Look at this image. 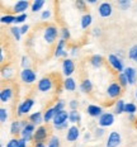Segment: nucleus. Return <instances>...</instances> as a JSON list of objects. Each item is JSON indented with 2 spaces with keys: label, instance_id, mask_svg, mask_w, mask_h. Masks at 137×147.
Returning <instances> with one entry per match:
<instances>
[{
  "label": "nucleus",
  "instance_id": "41",
  "mask_svg": "<svg viewBox=\"0 0 137 147\" xmlns=\"http://www.w3.org/2000/svg\"><path fill=\"white\" fill-rule=\"evenodd\" d=\"M75 7L79 11H85L86 10V1H84V0H76Z\"/></svg>",
  "mask_w": 137,
  "mask_h": 147
},
{
  "label": "nucleus",
  "instance_id": "20",
  "mask_svg": "<svg viewBox=\"0 0 137 147\" xmlns=\"http://www.w3.org/2000/svg\"><path fill=\"white\" fill-rule=\"evenodd\" d=\"M89 63L91 67H94V69H99V67L103 66V63H104V59H103L102 55H93V56L89 59Z\"/></svg>",
  "mask_w": 137,
  "mask_h": 147
},
{
  "label": "nucleus",
  "instance_id": "11",
  "mask_svg": "<svg viewBox=\"0 0 137 147\" xmlns=\"http://www.w3.org/2000/svg\"><path fill=\"white\" fill-rule=\"evenodd\" d=\"M98 14L102 18H109L113 14V5L108 1H103L98 7Z\"/></svg>",
  "mask_w": 137,
  "mask_h": 147
},
{
  "label": "nucleus",
  "instance_id": "28",
  "mask_svg": "<svg viewBox=\"0 0 137 147\" xmlns=\"http://www.w3.org/2000/svg\"><path fill=\"white\" fill-rule=\"evenodd\" d=\"M80 90L83 93H90L93 90V82H91L90 79H84L83 81L80 82Z\"/></svg>",
  "mask_w": 137,
  "mask_h": 147
},
{
  "label": "nucleus",
  "instance_id": "17",
  "mask_svg": "<svg viewBox=\"0 0 137 147\" xmlns=\"http://www.w3.org/2000/svg\"><path fill=\"white\" fill-rule=\"evenodd\" d=\"M14 95V90L11 86H4L0 91V102L3 104L9 103L11 100V98Z\"/></svg>",
  "mask_w": 137,
  "mask_h": 147
},
{
  "label": "nucleus",
  "instance_id": "5",
  "mask_svg": "<svg viewBox=\"0 0 137 147\" xmlns=\"http://www.w3.org/2000/svg\"><path fill=\"white\" fill-rule=\"evenodd\" d=\"M53 89V80L50 76H45L41 78L37 82V90L39 93H48Z\"/></svg>",
  "mask_w": 137,
  "mask_h": 147
},
{
  "label": "nucleus",
  "instance_id": "37",
  "mask_svg": "<svg viewBox=\"0 0 137 147\" xmlns=\"http://www.w3.org/2000/svg\"><path fill=\"white\" fill-rule=\"evenodd\" d=\"M128 59L137 62V45H133L128 50Z\"/></svg>",
  "mask_w": 137,
  "mask_h": 147
},
{
  "label": "nucleus",
  "instance_id": "33",
  "mask_svg": "<svg viewBox=\"0 0 137 147\" xmlns=\"http://www.w3.org/2000/svg\"><path fill=\"white\" fill-rule=\"evenodd\" d=\"M10 33H11V36L14 37V39L15 41H20V38H22V32H20V27H17V26H14V27H11L10 28Z\"/></svg>",
  "mask_w": 137,
  "mask_h": 147
},
{
  "label": "nucleus",
  "instance_id": "12",
  "mask_svg": "<svg viewBox=\"0 0 137 147\" xmlns=\"http://www.w3.org/2000/svg\"><path fill=\"white\" fill-rule=\"evenodd\" d=\"M122 142V137L119 132L117 131H113L108 134V138H107V142H105V147H118Z\"/></svg>",
  "mask_w": 137,
  "mask_h": 147
},
{
  "label": "nucleus",
  "instance_id": "27",
  "mask_svg": "<svg viewBox=\"0 0 137 147\" xmlns=\"http://www.w3.org/2000/svg\"><path fill=\"white\" fill-rule=\"evenodd\" d=\"M23 127H22V122L20 121H13L10 123V133L13 134V136H15V134H18L20 132H22Z\"/></svg>",
  "mask_w": 137,
  "mask_h": 147
},
{
  "label": "nucleus",
  "instance_id": "43",
  "mask_svg": "<svg viewBox=\"0 0 137 147\" xmlns=\"http://www.w3.org/2000/svg\"><path fill=\"white\" fill-rule=\"evenodd\" d=\"M131 4H132V1H131V0H119V1H118V5H119L123 10L128 9L131 7Z\"/></svg>",
  "mask_w": 137,
  "mask_h": 147
},
{
  "label": "nucleus",
  "instance_id": "55",
  "mask_svg": "<svg viewBox=\"0 0 137 147\" xmlns=\"http://www.w3.org/2000/svg\"><path fill=\"white\" fill-rule=\"evenodd\" d=\"M115 55H117V56L119 57V59H122V60H123V57H124V52L122 51V50H119V51H118V52H117V53H115Z\"/></svg>",
  "mask_w": 137,
  "mask_h": 147
},
{
  "label": "nucleus",
  "instance_id": "30",
  "mask_svg": "<svg viewBox=\"0 0 137 147\" xmlns=\"http://www.w3.org/2000/svg\"><path fill=\"white\" fill-rule=\"evenodd\" d=\"M124 107H126V103H124L123 99H118L117 102L114 104V110L113 112L115 114H122V113H124Z\"/></svg>",
  "mask_w": 137,
  "mask_h": 147
},
{
  "label": "nucleus",
  "instance_id": "38",
  "mask_svg": "<svg viewBox=\"0 0 137 147\" xmlns=\"http://www.w3.org/2000/svg\"><path fill=\"white\" fill-rule=\"evenodd\" d=\"M28 19V14L24 13V14H18L15 15V22L14 24L17 26V24H26V20Z\"/></svg>",
  "mask_w": 137,
  "mask_h": 147
},
{
  "label": "nucleus",
  "instance_id": "19",
  "mask_svg": "<svg viewBox=\"0 0 137 147\" xmlns=\"http://www.w3.org/2000/svg\"><path fill=\"white\" fill-rule=\"evenodd\" d=\"M124 75H126L127 80H128V85H135L137 81V70L133 66H126L124 69Z\"/></svg>",
  "mask_w": 137,
  "mask_h": 147
},
{
  "label": "nucleus",
  "instance_id": "47",
  "mask_svg": "<svg viewBox=\"0 0 137 147\" xmlns=\"http://www.w3.org/2000/svg\"><path fill=\"white\" fill-rule=\"evenodd\" d=\"M69 107H70V110H78V108H79V102L76 99L70 100Z\"/></svg>",
  "mask_w": 137,
  "mask_h": 147
},
{
  "label": "nucleus",
  "instance_id": "16",
  "mask_svg": "<svg viewBox=\"0 0 137 147\" xmlns=\"http://www.w3.org/2000/svg\"><path fill=\"white\" fill-rule=\"evenodd\" d=\"M48 137V129L46 125H38L34 132V141L36 142H45Z\"/></svg>",
  "mask_w": 137,
  "mask_h": 147
},
{
  "label": "nucleus",
  "instance_id": "44",
  "mask_svg": "<svg viewBox=\"0 0 137 147\" xmlns=\"http://www.w3.org/2000/svg\"><path fill=\"white\" fill-rule=\"evenodd\" d=\"M51 15H52V11L50 10V9H46V10H42L41 13V19L42 20H47L51 18Z\"/></svg>",
  "mask_w": 137,
  "mask_h": 147
},
{
  "label": "nucleus",
  "instance_id": "49",
  "mask_svg": "<svg viewBox=\"0 0 137 147\" xmlns=\"http://www.w3.org/2000/svg\"><path fill=\"white\" fill-rule=\"evenodd\" d=\"M20 32H22V36L23 34H27V33L29 32V24H23L22 27H20Z\"/></svg>",
  "mask_w": 137,
  "mask_h": 147
},
{
  "label": "nucleus",
  "instance_id": "53",
  "mask_svg": "<svg viewBox=\"0 0 137 147\" xmlns=\"http://www.w3.org/2000/svg\"><path fill=\"white\" fill-rule=\"evenodd\" d=\"M90 138H91V134H90V132H86V133L84 134V141H85V142H86V141H89Z\"/></svg>",
  "mask_w": 137,
  "mask_h": 147
},
{
  "label": "nucleus",
  "instance_id": "13",
  "mask_svg": "<svg viewBox=\"0 0 137 147\" xmlns=\"http://www.w3.org/2000/svg\"><path fill=\"white\" fill-rule=\"evenodd\" d=\"M75 72V62L71 59H65L62 61V74L65 78H71Z\"/></svg>",
  "mask_w": 137,
  "mask_h": 147
},
{
  "label": "nucleus",
  "instance_id": "51",
  "mask_svg": "<svg viewBox=\"0 0 137 147\" xmlns=\"http://www.w3.org/2000/svg\"><path fill=\"white\" fill-rule=\"evenodd\" d=\"M5 61V48L1 47V50H0V62L4 63Z\"/></svg>",
  "mask_w": 137,
  "mask_h": 147
},
{
  "label": "nucleus",
  "instance_id": "7",
  "mask_svg": "<svg viewBox=\"0 0 137 147\" xmlns=\"http://www.w3.org/2000/svg\"><path fill=\"white\" fill-rule=\"evenodd\" d=\"M36 125L33 123H30V122H28L27 123V125L22 129V132H20V138L26 140L27 142H30V141L34 140V132H36Z\"/></svg>",
  "mask_w": 137,
  "mask_h": 147
},
{
  "label": "nucleus",
  "instance_id": "50",
  "mask_svg": "<svg viewBox=\"0 0 137 147\" xmlns=\"http://www.w3.org/2000/svg\"><path fill=\"white\" fill-rule=\"evenodd\" d=\"M91 33H93L94 37H99L100 34H102V29L99 28V27H95L93 30H91Z\"/></svg>",
  "mask_w": 137,
  "mask_h": 147
},
{
  "label": "nucleus",
  "instance_id": "23",
  "mask_svg": "<svg viewBox=\"0 0 137 147\" xmlns=\"http://www.w3.org/2000/svg\"><path fill=\"white\" fill-rule=\"evenodd\" d=\"M62 85L66 91H75L76 90V81L74 78H65Z\"/></svg>",
  "mask_w": 137,
  "mask_h": 147
},
{
  "label": "nucleus",
  "instance_id": "52",
  "mask_svg": "<svg viewBox=\"0 0 137 147\" xmlns=\"http://www.w3.org/2000/svg\"><path fill=\"white\" fill-rule=\"evenodd\" d=\"M27 141L23 138H19V143H18V147H27Z\"/></svg>",
  "mask_w": 137,
  "mask_h": 147
},
{
  "label": "nucleus",
  "instance_id": "48",
  "mask_svg": "<svg viewBox=\"0 0 137 147\" xmlns=\"http://www.w3.org/2000/svg\"><path fill=\"white\" fill-rule=\"evenodd\" d=\"M70 55H71L72 57H76L79 55V47L78 46H72L71 50H70Z\"/></svg>",
  "mask_w": 137,
  "mask_h": 147
},
{
  "label": "nucleus",
  "instance_id": "24",
  "mask_svg": "<svg viewBox=\"0 0 137 147\" xmlns=\"http://www.w3.org/2000/svg\"><path fill=\"white\" fill-rule=\"evenodd\" d=\"M69 122L72 124H78L81 122V114L79 110H70L69 112Z\"/></svg>",
  "mask_w": 137,
  "mask_h": 147
},
{
  "label": "nucleus",
  "instance_id": "29",
  "mask_svg": "<svg viewBox=\"0 0 137 147\" xmlns=\"http://www.w3.org/2000/svg\"><path fill=\"white\" fill-rule=\"evenodd\" d=\"M46 1L45 0H34V1L32 3V5H30V10L33 11V13H37V11H41L42 8L45 7Z\"/></svg>",
  "mask_w": 137,
  "mask_h": 147
},
{
  "label": "nucleus",
  "instance_id": "45",
  "mask_svg": "<svg viewBox=\"0 0 137 147\" xmlns=\"http://www.w3.org/2000/svg\"><path fill=\"white\" fill-rule=\"evenodd\" d=\"M104 133H105V131H104V128H102V127H97L95 129H94V136H95L97 138L103 137L104 136Z\"/></svg>",
  "mask_w": 137,
  "mask_h": 147
},
{
  "label": "nucleus",
  "instance_id": "26",
  "mask_svg": "<svg viewBox=\"0 0 137 147\" xmlns=\"http://www.w3.org/2000/svg\"><path fill=\"white\" fill-rule=\"evenodd\" d=\"M55 115H56V112H55L53 107H51V108H47L43 112V121L45 123H50V122L53 121Z\"/></svg>",
  "mask_w": 137,
  "mask_h": 147
},
{
  "label": "nucleus",
  "instance_id": "42",
  "mask_svg": "<svg viewBox=\"0 0 137 147\" xmlns=\"http://www.w3.org/2000/svg\"><path fill=\"white\" fill-rule=\"evenodd\" d=\"M20 65H22L23 69H29V65H30V61H29V57L28 56H22L20 59Z\"/></svg>",
  "mask_w": 137,
  "mask_h": 147
},
{
  "label": "nucleus",
  "instance_id": "21",
  "mask_svg": "<svg viewBox=\"0 0 137 147\" xmlns=\"http://www.w3.org/2000/svg\"><path fill=\"white\" fill-rule=\"evenodd\" d=\"M28 119H29L30 123H33L34 125L41 124V123H45V121H43V113H42V112H34V113H32V114H29V118Z\"/></svg>",
  "mask_w": 137,
  "mask_h": 147
},
{
  "label": "nucleus",
  "instance_id": "1",
  "mask_svg": "<svg viewBox=\"0 0 137 147\" xmlns=\"http://www.w3.org/2000/svg\"><path fill=\"white\" fill-rule=\"evenodd\" d=\"M69 112L67 110H62V112L57 113L55 115L53 121H52V124L55 127V129L57 131H62V129H67L70 127L69 125Z\"/></svg>",
  "mask_w": 137,
  "mask_h": 147
},
{
  "label": "nucleus",
  "instance_id": "2",
  "mask_svg": "<svg viewBox=\"0 0 137 147\" xmlns=\"http://www.w3.org/2000/svg\"><path fill=\"white\" fill-rule=\"evenodd\" d=\"M59 34H60V29L53 24H50L43 29V41L47 45H53L57 41Z\"/></svg>",
  "mask_w": 137,
  "mask_h": 147
},
{
  "label": "nucleus",
  "instance_id": "3",
  "mask_svg": "<svg viewBox=\"0 0 137 147\" xmlns=\"http://www.w3.org/2000/svg\"><path fill=\"white\" fill-rule=\"evenodd\" d=\"M107 60H108V63L111 65L112 69H113L114 71H117V74L123 72L124 69H126V66H124V63H123V60L119 59L115 53L108 55V59Z\"/></svg>",
  "mask_w": 137,
  "mask_h": 147
},
{
  "label": "nucleus",
  "instance_id": "8",
  "mask_svg": "<svg viewBox=\"0 0 137 147\" xmlns=\"http://www.w3.org/2000/svg\"><path fill=\"white\" fill-rule=\"evenodd\" d=\"M113 123H114V114L111 112H104L98 118V124L102 128L111 127V125H113Z\"/></svg>",
  "mask_w": 137,
  "mask_h": 147
},
{
  "label": "nucleus",
  "instance_id": "34",
  "mask_svg": "<svg viewBox=\"0 0 137 147\" xmlns=\"http://www.w3.org/2000/svg\"><path fill=\"white\" fill-rule=\"evenodd\" d=\"M47 147H61V141L57 136H51L47 142Z\"/></svg>",
  "mask_w": 137,
  "mask_h": 147
},
{
  "label": "nucleus",
  "instance_id": "36",
  "mask_svg": "<svg viewBox=\"0 0 137 147\" xmlns=\"http://www.w3.org/2000/svg\"><path fill=\"white\" fill-rule=\"evenodd\" d=\"M65 105H66L65 100H62V99L57 100V102L55 103V105H53V109H55V112H56V114L57 113H60V112H62V110H65Z\"/></svg>",
  "mask_w": 137,
  "mask_h": 147
},
{
  "label": "nucleus",
  "instance_id": "25",
  "mask_svg": "<svg viewBox=\"0 0 137 147\" xmlns=\"http://www.w3.org/2000/svg\"><path fill=\"white\" fill-rule=\"evenodd\" d=\"M14 75V69L11 66H3L1 67V79L3 80H9L11 79V76Z\"/></svg>",
  "mask_w": 137,
  "mask_h": 147
},
{
  "label": "nucleus",
  "instance_id": "54",
  "mask_svg": "<svg viewBox=\"0 0 137 147\" xmlns=\"http://www.w3.org/2000/svg\"><path fill=\"white\" fill-rule=\"evenodd\" d=\"M33 147H46L45 142H34V146Z\"/></svg>",
  "mask_w": 137,
  "mask_h": 147
},
{
  "label": "nucleus",
  "instance_id": "57",
  "mask_svg": "<svg viewBox=\"0 0 137 147\" xmlns=\"http://www.w3.org/2000/svg\"><path fill=\"white\" fill-rule=\"evenodd\" d=\"M88 4H97V3H98V1H97V0H88Z\"/></svg>",
  "mask_w": 137,
  "mask_h": 147
},
{
  "label": "nucleus",
  "instance_id": "4",
  "mask_svg": "<svg viewBox=\"0 0 137 147\" xmlns=\"http://www.w3.org/2000/svg\"><path fill=\"white\" fill-rule=\"evenodd\" d=\"M33 105H34V99H33V98H27V99H24L23 102H20L19 105H18L17 115L18 117H22V115L28 114L30 110H32Z\"/></svg>",
  "mask_w": 137,
  "mask_h": 147
},
{
  "label": "nucleus",
  "instance_id": "6",
  "mask_svg": "<svg viewBox=\"0 0 137 147\" xmlns=\"http://www.w3.org/2000/svg\"><path fill=\"white\" fill-rule=\"evenodd\" d=\"M20 80H22L24 84L30 85L37 80V74H36L34 70L30 69V67L29 69H23L22 71H20Z\"/></svg>",
  "mask_w": 137,
  "mask_h": 147
},
{
  "label": "nucleus",
  "instance_id": "32",
  "mask_svg": "<svg viewBox=\"0 0 137 147\" xmlns=\"http://www.w3.org/2000/svg\"><path fill=\"white\" fill-rule=\"evenodd\" d=\"M137 112V107L135 103H126V107H124V113L127 115H131V114H136Z\"/></svg>",
  "mask_w": 137,
  "mask_h": 147
},
{
  "label": "nucleus",
  "instance_id": "15",
  "mask_svg": "<svg viewBox=\"0 0 137 147\" xmlns=\"http://www.w3.org/2000/svg\"><path fill=\"white\" fill-rule=\"evenodd\" d=\"M30 3L28 1V0H18L17 3H14L13 5V11L15 14H24L26 13V10L30 7Z\"/></svg>",
  "mask_w": 137,
  "mask_h": 147
},
{
  "label": "nucleus",
  "instance_id": "18",
  "mask_svg": "<svg viewBox=\"0 0 137 147\" xmlns=\"http://www.w3.org/2000/svg\"><path fill=\"white\" fill-rule=\"evenodd\" d=\"M103 108L100 105H97V104H89L86 107V114L91 118H99L100 115L103 114Z\"/></svg>",
  "mask_w": 137,
  "mask_h": 147
},
{
  "label": "nucleus",
  "instance_id": "22",
  "mask_svg": "<svg viewBox=\"0 0 137 147\" xmlns=\"http://www.w3.org/2000/svg\"><path fill=\"white\" fill-rule=\"evenodd\" d=\"M93 23V15L90 13H85L80 19V27L81 29H88Z\"/></svg>",
  "mask_w": 137,
  "mask_h": 147
},
{
  "label": "nucleus",
  "instance_id": "40",
  "mask_svg": "<svg viewBox=\"0 0 137 147\" xmlns=\"http://www.w3.org/2000/svg\"><path fill=\"white\" fill-rule=\"evenodd\" d=\"M118 84H119L122 88H124V86H127V85H128V80H127L124 72L118 74Z\"/></svg>",
  "mask_w": 137,
  "mask_h": 147
},
{
  "label": "nucleus",
  "instance_id": "46",
  "mask_svg": "<svg viewBox=\"0 0 137 147\" xmlns=\"http://www.w3.org/2000/svg\"><path fill=\"white\" fill-rule=\"evenodd\" d=\"M18 143H19V138H10L5 147H18Z\"/></svg>",
  "mask_w": 137,
  "mask_h": 147
},
{
  "label": "nucleus",
  "instance_id": "35",
  "mask_svg": "<svg viewBox=\"0 0 137 147\" xmlns=\"http://www.w3.org/2000/svg\"><path fill=\"white\" fill-rule=\"evenodd\" d=\"M60 38H62V39H65L66 42L69 41L70 38H71V32H70V29L67 28V27H62V28L60 29Z\"/></svg>",
  "mask_w": 137,
  "mask_h": 147
},
{
  "label": "nucleus",
  "instance_id": "39",
  "mask_svg": "<svg viewBox=\"0 0 137 147\" xmlns=\"http://www.w3.org/2000/svg\"><path fill=\"white\" fill-rule=\"evenodd\" d=\"M8 117H9V114H8V109H7V108H4V107H1V108H0V122H1L3 124L7 123Z\"/></svg>",
  "mask_w": 137,
  "mask_h": 147
},
{
  "label": "nucleus",
  "instance_id": "9",
  "mask_svg": "<svg viewBox=\"0 0 137 147\" xmlns=\"http://www.w3.org/2000/svg\"><path fill=\"white\" fill-rule=\"evenodd\" d=\"M122 89L123 88H122L117 81H113L107 88V95H108V98H111V99H117L122 94Z\"/></svg>",
  "mask_w": 137,
  "mask_h": 147
},
{
  "label": "nucleus",
  "instance_id": "14",
  "mask_svg": "<svg viewBox=\"0 0 137 147\" xmlns=\"http://www.w3.org/2000/svg\"><path fill=\"white\" fill-rule=\"evenodd\" d=\"M80 137V128L76 124H72L67 128V132H66V141L67 142H75L78 141V138Z\"/></svg>",
  "mask_w": 137,
  "mask_h": 147
},
{
  "label": "nucleus",
  "instance_id": "31",
  "mask_svg": "<svg viewBox=\"0 0 137 147\" xmlns=\"http://www.w3.org/2000/svg\"><path fill=\"white\" fill-rule=\"evenodd\" d=\"M0 22H1L3 24H14L15 22V15L13 14H4L1 15V18H0Z\"/></svg>",
  "mask_w": 137,
  "mask_h": 147
},
{
  "label": "nucleus",
  "instance_id": "56",
  "mask_svg": "<svg viewBox=\"0 0 137 147\" xmlns=\"http://www.w3.org/2000/svg\"><path fill=\"white\" fill-rule=\"evenodd\" d=\"M135 119H136V115H135V114H131V115H128V121L132 122V121H135Z\"/></svg>",
  "mask_w": 137,
  "mask_h": 147
},
{
  "label": "nucleus",
  "instance_id": "58",
  "mask_svg": "<svg viewBox=\"0 0 137 147\" xmlns=\"http://www.w3.org/2000/svg\"><path fill=\"white\" fill-rule=\"evenodd\" d=\"M135 95H136V99H137V89H136V94H135Z\"/></svg>",
  "mask_w": 137,
  "mask_h": 147
},
{
  "label": "nucleus",
  "instance_id": "10",
  "mask_svg": "<svg viewBox=\"0 0 137 147\" xmlns=\"http://www.w3.org/2000/svg\"><path fill=\"white\" fill-rule=\"evenodd\" d=\"M66 43H67V42L62 38H60L59 41H57V46L55 47V53H53L56 59H60V57L67 59V53H70V52L66 51Z\"/></svg>",
  "mask_w": 137,
  "mask_h": 147
}]
</instances>
